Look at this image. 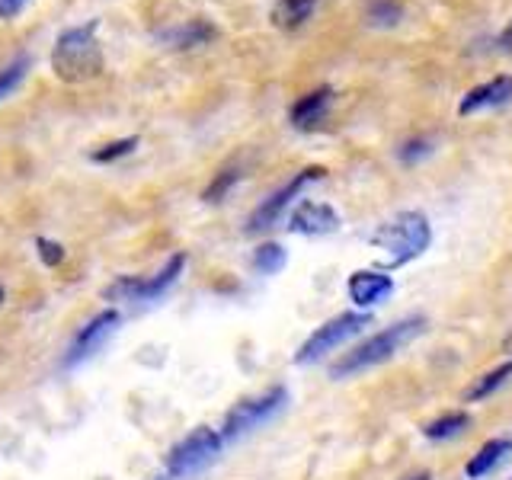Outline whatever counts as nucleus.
<instances>
[{"instance_id":"obj_20","label":"nucleus","mask_w":512,"mask_h":480,"mask_svg":"<svg viewBox=\"0 0 512 480\" xmlns=\"http://www.w3.org/2000/svg\"><path fill=\"white\" fill-rule=\"evenodd\" d=\"M29 68H32V58L29 55H20V58H13L4 71H0V100H7V96L23 84Z\"/></svg>"},{"instance_id":"obj_23","label":"nucleus","mask_w":512,"mask_h":480,"mask_svg":"<svg viewBox=\"0 0 512 480\" xmlns=\"http://www.w3.org/2000/svg\"><path fill=\"white\" fill-rule=\"evenodd\" d=\"M237 180H240V170H234V167H231V170H221V173L215 176V183L202 192V199H205V202H221V199H224V192H228Z\"/></svg>"},{"instance_id":"obj_8","label":"nucleus","mask_w":512,"mask_h":480,"mask_svg":"<svg viewBox=\"0 0 512 480\" xmlns=\"http://www.w3.org/2000/svg\"><path fill=\"white\" fill-rule=\"evenodd\" d=\"M122 324V314L119 311H100L96 317H90L84 327L77 330V336L68 346V356H64V368H74V365H84L87 359H93L96 352H100L112 336H116Z\"/></svg>"},{"instance_id":"obj_15","label":"nucleus","mask_w":512,"mask_h":480,"mask_svg":"<svg viewBox=\"0 0 512 480\" xmlns=\"http://www.w3.org/2000/svg\"><path fill=\"white\" fill-rule=\"evenodd\" d=\"M509 378H512V359L503 362V365H496V368H490V372H484V375H477L471 381V388H464V400H468V404H474V400H484L493 391H500Z\"/></svg>"},{"instance_id":"obj_14","label":"nucleus","mask_w":512,"mask_h":480,"mask_svg":"<svg viewBox=\"0 0 512 480\" xmlns=\"http://www.w3.org/2000/svg\"><path fill=\"white\" fill-rule=\"evenodd\" d=\"M512 455V439H490L477 448V452L471 455L468 468H464V474H468L471 480H480L487 477L493 468H500V464Z\"/></svg>"},{"instance_id":"obj_16","label":"nucleus","mask_w":512,"mask_h":480,"mask_svg":"<svg viewBox=\"0 0 512 480\" xmlns=\"http://www.w3.org/2000/svg\"><path fill=\"white\" fill-rule=\"evenodd\" d=\"M164 42H170L173 48H196V45H205L208 39H215V29L208 26L205 20H192L180 29H170L160 36Z\"/></svg>"},{"instance_id":"obj_5","label":"nucleus","mask_w":512,"mask_h":480,"mask_svg":"<svg viewBox=\"0 0 512 480\" xmlns=\"http://www.w3.org/2000/svg\"><path fill=\"white\" fill-rule=\"evenodd\" d=\"M368 324H372V317L368 314H340V317L327 320V324H320L308 340L301 343V349L295 352V362L311 365L317 359L330 356V352H336L343 343H349L352 336H359Z\"/></svg>"},{"instance_id":"obj_24","label":"nucleus","mask_w":512,"mask_h":480,"mask_svg":"<svg viewBox=\"0 0 512 480\" xmlns=\"http://www.w3.org/2000/svg\"><path fill=\"white\" fill-rule=\"evenodd\" d=\"M36 247H39V256L45 266H58L64 260V247L58 240H48V237H36Z\"/></svg>"},{"instance_id":"obj_11","label":"nucleus","mask_w":512,"mask_h":480,"mask_svg":"<svg viewBox=\"0 0 512 480\" xmlns=\"http://www.w3.org/2000/svg\"><path fill=\"white\" fill-rule=\"evenodd\" d=\"M346 292L359 308H375V304H381L394 292V279L378 269H356L346 282Z\"/></svg>"},{"instance_id":"obj_6","label":"nucleus","mask_w":512,"mask_h":480,"mask_svg":"<svg viewBox=\"0 0 512 480\" xmlns=\"http://www.w3.org/2000/svg\"><path fill=\"white\" fill-rule=\"evenodd\" d=\"M288 404V391L285 388H269L266 394H256L240 400V404L224 416V426H221V439L224 442H234L240 436H247L256 426H263L266 420H272L282 407Z\"/></svg>"},{"instance_id":"obj_9","label":"nucleus","mask_w":512,"mask_h":480,"mask_svg":"<svg viewBox=\"0 0 512 480\" xmlns=\"http://www.w3.org/2000/svg\"><path fill=\"white\" fill-rule=\"evenodd\" d=\"M324 173H327L324 167H308V170H301L298 176H292V180H288L282 189H276L269 199H263V205H256V212L247 218V231H250V234H260V231L276 228V224L282 221V215H285L288 202H292L308 183L320 180Z\"/></svg>"},{"instance_id":"obj_4","label":"nucleus","mask_w":512,"mask_h":480,"mask_svg":"<svg viewBox=\"0 0 512 480\" xmlns=\"http://www.w3.org/2000/svg\"><path fill=\"white\" fill-rule=\"evenodd\" d=\"M221 432L218 429H208V426H199L192 429L186 439H180L167 455V474L176 480V477H189V474H199L202 468H208L218 455H221Z\"/></svg>"},{"instance_id":"obj_19","label":"nucleus","mask_w":512,"mask_h":480,"mask_svg":"<svg viewBox=\"0 0 512 480\" xmlns=\"http://www.w3.org/2000/svg\"><path fill=\"white\" fill-rule=\"evenodd\" d=\"M288 263V253L279 244H260L253 253V269L263 276H276V272Z\"/></svg>"},{"instance_id":"obj_2","label":"nucleus","mask_w":512,"mask_h":480,"mask_svg":"<svg viewBox=\"0 0 512 480\" xmlns=\"http://www.w3.org/2000/svg\"><path fill=\"white\" fill-rule=\"evenodd\" d=\"M432 244V228L423 212H397L372 234V247L384 253L388 266H404L423 256Z\"/></svg>"},{"instance_id":"obj_29","label":"nucleus","mask_w":512,"mask_h":480,"mask_svg":"<svg viewBox=\"0 0 512 480\" xmlns=\"http://www.w3.org/2000/svg\"><path fill=\"white\" fill-rule=\"evenodd\" d=\"M404 480H429V474L420 471V474H410V477H404Z\"/></svg>"},{"instance_id":"obj_12","label":"nucleus","mask_w":512,"mask_h":480,"mask_svg":"<svg viewBox=\"0 0 512 480\" xmlns=\"http://www.w3.org/2000/svg\"><path fill=\"white\" fill-rule=\"evenodd\" d=\"M512 100V77L509 74H500L487 80V84H480L474 90H468V96L461 100L458 112L461 116H474V112H484V109H493V106H503Z\"/></svg>"},{"instance_id":"obj_25","label":"nucleus","mask_w":512,"mask_h":480,"mask_svg":"<svg viewBox=\"0 0 512 480\" xmlns=\"http://www.w3.org/2000/svg\"><path fill=\"white\" fill-rule=\"evenodd\" d=\"M26 0H0V20H10V16H16L23 10Z\"/></svg>"},{"instance_id":"obj_21","label":"nucleus","mask_w":512,"mask_h":480,"mask_svg":"<svg viewBox=\"0 0 512 480\" xmlns=\"http://www.w3.org/2000/svg\"><path fill=\"white\" fill-rule=\"evenodd\" d=\"M400 16H404V7H400L397 0H372V4L365 7V20L372 26H394L400 23Z\"/></svg>"},{"instance_id":"obj_30","label":"nucleus","mask_w":512,"mask_h":480,"mask_svg":"<svg viewBox=\"0 0 512 480\" xmlns=\"http://www.w3.org/2000/svg\"><path fill=\"white\" fill-rule=\"evenodd\" d=\"M4 298H7V292H4V285H0V304H4Z\"/></svg>"},{"instance_id":"obj_1","label":"nucleus","mask_w":512,"mask_h":480,"mask_svg":"<svg viewBox=\"0 0 512 480\" xmlns=\"http://www.w3.org/2000/svg\"><path fill=\"white\" fill-rule=\"evenodd\" d=\"M423 333V317H407V320H397L388 330H381L375 336H368L365 343L352 346L349 352H343L340 359L330 365V378H349V375H359V372H368V368H375L381 362L394 359L400 349H404L413 336Z\"/></svg>"},{"instance_id":"obj_17","label":"nucleus","mask_w":512,"mask_h":480,"mask_svg":"<svg viewBox=\"0 0 512 480\" xmlns=\"http://www.w3.org/2000/svg\"><path fill=\"white\" fill-rule=\"evenodd\" d=\"M471 426V416L468 413H445L439 420H432L423 426V436L432 439V442H442V439H455L461 436L464 429Z\"/></svg>"},{"instance_id":"obj_28","label":"nucleus","mask_w":512,"mask_h":480,"mask_svg":"<svg viewBox=\"0 0 512 480\" xmlns=\"http://www.w3.org/2000/svg\"><path fill=\"white\" fill-rule=\"evenodd\" d=\"M148 480H173V477H170L167 471H160V474H154V477H148Z\"/></svg>"},{"instance_id":"obj_13","label":"nucleus","mask_w":512,"mask_h":480,"mask_svg":"<svg viewBox=\"0 0 512 480\" xmlns=\"http://www.w3.org/2000/svg\"><path fill=\"white\" fill-rule=\"evenodd\" d=\"M330 103H333L330 87H317L311 93H304L301 100L292 106V125L295 128H314L317 122H324Z\"/></svg>"},{"instance_id":"obj_7","label":"nucleus","mask_w":512,"mask_h":480,"mask_svg":"<svg viewBox=\"0 0 512 480\" xmlns=\"http://www.w3.org/2000/svg\"><path fill=\"white\" fill-rule=\"evenodd\" d=\"M186 269V253H173L170 260L160 266L154 276H144V279H128L122 276L116 285L106 288V298L112 301H154L167 292V288L176 285V279L183 276Z\"/></svg>"},{"instance_id":"obj_26","label":"nucleus","mask_w":512,"mask_h":480,"mask_svg":"<svg viewBox=\"0 0 512 480\" xmlns=\"http://www.w3.org/2000/svg\"><path fill=\"white\" fill-rule=\"evenodd\" d=\"M500 45H503V48H506V52L512 55V23H509V26L503 29V36H500Z\"/></svg>"},{"instance_id":"obj_10","label":"nucleus","mask_w":512,"mask_h":480,"mask_svg":"<svg viewBox=\"0 0 512 480\" xmlns=\"http://www.w3.org/2000/svg\"><path fill=\"white\" fill-rule=\"evenodd\" d=\"M340 228V215L333 212L327 202H301L292 215H288V231L295 234H308V237H320V234H333Z\"/></svg>"},{"instance_id":"obj_3","label":"nucleus","mask_w":512,"mask_h":480,"mask_svg":"<svg viewBox=\"0 0 512 480\" xmlns=\"http://www.w3.org/2000/svg\"><path fill=\"white\" fill-rule=\"evenodd\" d=\"M96 20L61 32L55 45V68L64 80L90 77L100 68V48H96Z\"/></svg>"},{"instance_id":"obj_22","label":"nucleus","mask_w":512,"mask_h":480,"mask_svg":"<svg viewBox=\"0 0 512 480\" xmlns=\"http://www.w3.org/2000/svg\"><path fill=\"white\" fill-rule=\"evenodd\" d=\"M135 148H138V138H119V141L103 144L100 151H93V154H90V160H93V164H112V160L128 157Z\"/></svg>"},{"instance_id":"obj_27","label":"nucleus","mask_w":512,"mask_h":480,"mask_svg":"<svg viewBox=\"0 0 512 480\" xmlns=\"http://www.w3.org/2000/svg\"><path fill=\"white\" fill-rule=\"evenodd\" d=\"M503 349H506V356H512V333L503 340Z\"/></svg>"},{"instance_id":"obj_18","label":"nucleus","mask_w":512,"mask_h":480,"mask_svg":"<svg viewBox=\"0 0 512 480\" xmlns=\"http://www.w3.org/2000/svg\"><path fill=\"white\" fill-rule=\"evenodd\" d=\"M314 7H317V0H279L272 20H276V26H282V29H295L308 20V16L314 13Z\"/></svg>"}]
</instances>
